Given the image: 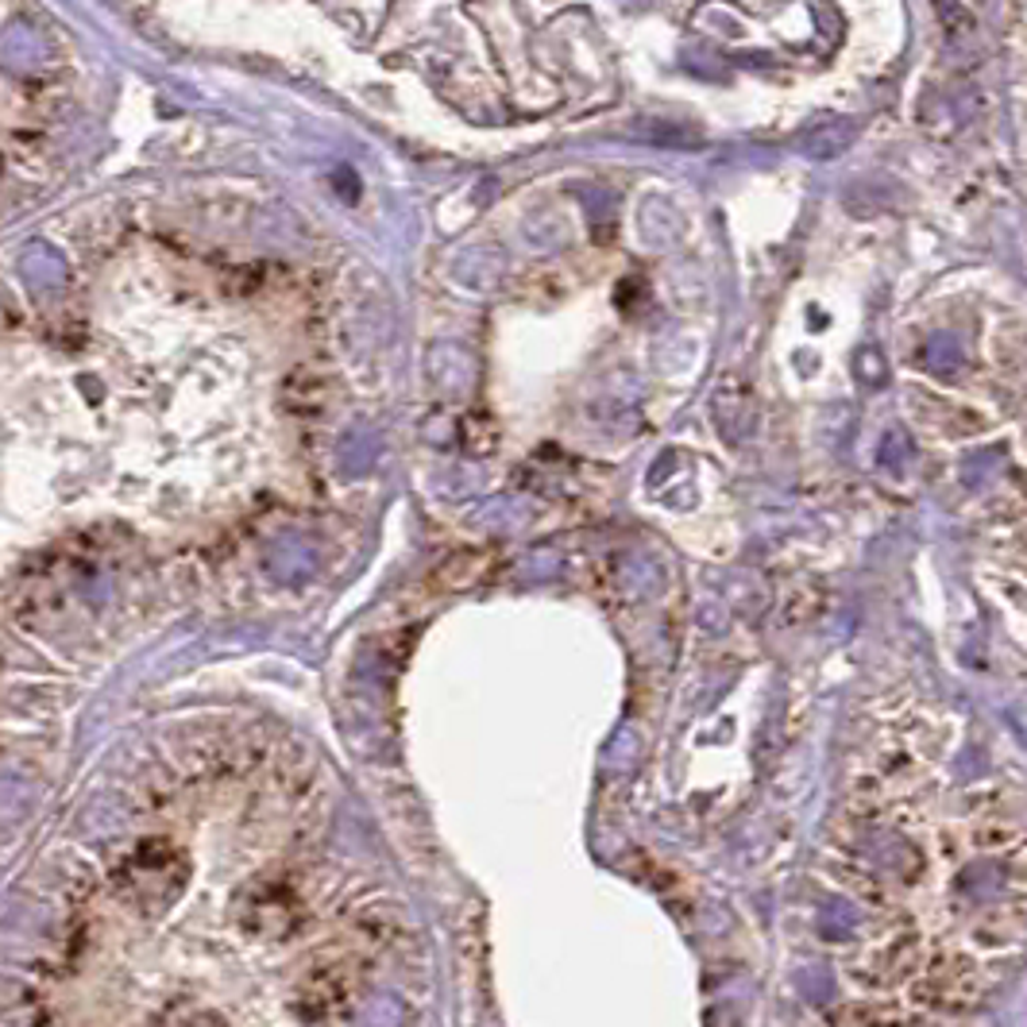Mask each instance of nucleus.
<instances>
[{
	"label": "nucleus",
	"instance_id": "1",
	"mask_svg": "<svg viewBox=\"0 0 1027 1027\" xmlns=\"http://www.w3.org/2000/svg\"><path fill=\"white\" fill-rule=\"evenodd\" d=\"M715 1027H746V1019H742V1012H738V1008H727L719 1019H715Z\"/></svg>",
	"mask_w": 1027,
	"mask_h": 1027
}]
</instances>
